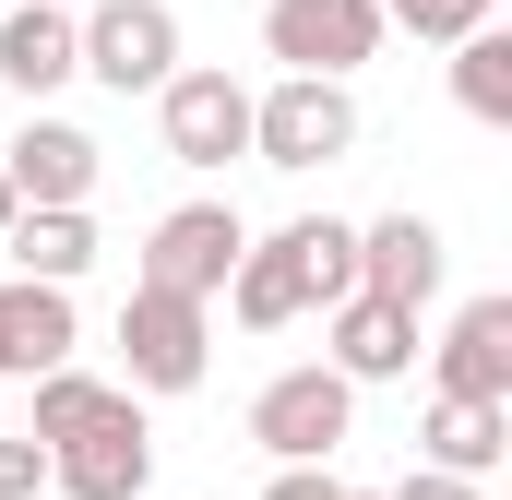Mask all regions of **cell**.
Segmentation results:
<instances>
[{"label":"cell","mask_w":512,"mask_h":500,"mask_svg":"<svg viewBox=\"0 0 512 500\" xmlns=\"http://www.w3.org/2000/svg\"><path fill=\"white\" fill-rule=\"evenodd\" d=\"M262 48L286 72H358L382 60V0H262Z\"/></svg>","instance_id":"52a82bcc"},{"label":"cell","mask_w":512,"mask_h":500,"mask_svg":"<svg viewBox=\"0 0 512 500\" xmlns=\"http://www.w3.org/2000/svg\"><path fill=\"white\" fill-rule=\"evenodd\" d=\"M108 393H120V381L72 370V358H60V370H36V441H72V429H84V417H96Z\"/></svg>","instance_id":"ffe728a7"},{"label":"cell","mask_w":512,"mask_h":500,"mask_svg":"<svg viewBox=\"0 0 512 500\" xmlns=\"http://www.w3.org/2000/svg\"><path fill=\"white\" fill-rule=\"evenodd\" d=\"M298 262H310V310H334L358 286V227L346 215H298Z\"/></svg>","instance_id":"d6986e66"},{"label":"cell","mask_w":512,"mask_h":500,"mask_svg":"<svg viewBox=\"0 0 512 500\" xmlns=\"http://www.w3.org/2000/svg\"><path fill=\"white\" fill-rule=\"evenodd\" d=\"M358 286L429 310V298H441V227H429V215H382V227H358Z\"/></svg>","instance_id":"9a60e30c"},{"label":"cell","mask_w":512,"mask_h":500,"mask_svg":"<svg viewBox=\"0 0 512 500\" xmlns=\"http://www.w3.org/2000/svg\"><path fill=\"white\" fill-rule=\"evenodd\" d=\"M239 203H179V215H155V239H143V286H179V298H215L227 286V262H239Z\"/></svg>","instance_id":"ba28073f"},{"label":"cell","mask_w":512,"mask_h":500,"mask_svg":"<svg viewBox=\"0 0 512 500\" xmlns=\"http://www.w3.org/2000/svg\"><path fill=\"white\" fill-rule=\"evenodd\" d=\"M215 298H179V286H143L131 274L120 298V358H131V393H191V381L215 370V322H203Z\"/></svg>","instance_id":"7a4b0ae2"},{"label":"cell","mask_w":512,"mask_h":500,"mask_svg":"<svg viewBox=\"0 0 512 500\" xmlns=\"http://www.w3.org/2000/svg\"><path fill=\"white\" fill-rule=\"evenodd\" d=\"M453 96H465V120H512V36L501 24H477V36H453Z\"/></svg>","instance_id":"ac0fdd59"},{"label":"cell","mask_w":512,"mask_h":500,"mask_svg":"<svg viewBox=\"0 0 512 500\" xmlns=\"http://www.w3.org/2000/svg\"><path fill=\"white\" fill-rule=\"evenodd\" d=\"M322 346H334L346 381H405V370H417V310L382 298V286H346V298L322 310Z\"/></svg>","instance_id":"9c48e42d"},{"label":"cell","mask_w":512,"mask_h":500,"mask_svg":"<svg viewBox=\"0 0 512 500\" xmlns=\"http://www.w3.org/2000/svg\"><path fill=\"white\" fill-rule=\"evenodd\" d=\"M60 12H72V0H60Z\"/></svg>","instance_id":"4316f807"},{"label":"cell","mask_w":512,"mask_h":500,"mask_svg":"<svg viewBox=\"0 0 512 500\" xmlns=\"http://www.w3.org/2000/svg\"><path fill=\"white\" fill-rule=\"evenodd\" d=\"M334 500H393V489H334Z\"/></svg>","instance_id":"484cf974"},{"label":"cell","mask_w":512,"mask_h":500,"mask_svg":"<svg viewBox=\"0 0 512 500\" xmlns=\"http://www.w3.org/2000/svg\"><path fill=\"white\" fill-rule=\"evenodd\" d=\"M72 72H96L108 96H155L179 72V12L167 0H96L72 24Z\"/></svg>","instance_id":"5b68a950"},{"label":"cell","mask_w":512,"mask_h":500,"mask_svg":"<svg viewBox=\"0 0 512 500\" xmlns=\"http://www.w3.org/2000/svg\"><path fill=\"white\" fill-rule=\"evenodd\" d=\"M346 429H358V381L334 370V358H310V370H274V381L251 393V441L274 453V465H322Z\"/></svg>","instance_id":"3957f363"},{"label":"cell","mask_w":512,"mask_h":500,"mask_svg":"<svg viewBox=\"0 0 512 500\" xmlns=\"http://www.w3.org/2000/svg\"><path fill=\"white\" fill-rule=\"evenodd\" d=\"M429 465H453V477H489L512 453V405H489V393H429Z\"/></svg>","instance_id":"2e32d148"},{"label":"cell","mask_w":512,"mask_h":500,"mask_svg":"<svg viewBox=\"0 0 512 500\" xmlns=\"http://www.w3.org/2000/svg\"><path fill=\"white\" fill-rule=\"evenodd\" d=\"M0 84L36 96V108L72 84V12L60 0H0Z\"/></svg>","instance_id":"5bb4252c"},{"label":"cell","mask_w":512,"mask_h":500,"mask_svg":"<svg viewBox=\"0 0 512 500\" xmlns=\"http://www.w3.org/2000/svg\"><path fill=\"white\" fill-rule=\"evenodd\" d=\"M12 215H24V191H12V167H0V227H12Z\"/></svg>","instance_id":"d4e9b609"},{"label":"cell","mask_w":512,"mask_h":500,"mask_svg":"<svg viewBox=\"0 0 512 500\" xmlns=\"http://www.w3.org/2000/svg\"><path fill=\"white\" fill-rule=\"evenodd\" d=\"M0 167H12L24 203H96V167H108V155H96V131H72V120L36 108V120L0 143Z\"/></svg>","instance_id":"8fae6325"},{"label":"cell","mask_w":512,"mask_h":500,"mask_svg":"<svg viewBox=\"0 0 512 500\" xmlns=\"http://www.w3.org/2000/svg\"><path fill=\"white\" fill-rule=\"evenodd\" d=\"M155 131H167L179 167H227V155H251V84L239 72H167L155 84Z\"/></svg>","instance_id":"8992f818"},{"label":"cell","mask_w":512,"mask_h":500,"mask_svg":"<svg viewBox=\"0 0 512 500\" xmlns=\"http://www.w3.org/2000/svg\"><path fill=\"white\" fill-rule=\"evenodd\" d=\"M393 500H489V477H453V465H417Z\"/></svg>","instance_id":"cb8c5ba5"},{"label":"cell","mask_w":512,"mask_h":500,"mask_svg":"<svg viewBox=\"0 0 512 500\" xmlns=\"http://www.w3.org/2000/svg\"><path fill=\"white\" fill-rule=\"evenodd\" d=\"M334 489H346V477H334V453H322V465H274L262 500H334Z\"/></svg>","instance_id":"603a6c76"},{"label":"cell","mask_w":512,"mask_h":500,"mask_svg":"<svg viewBox=\"0 0 512 500\" xmlns=\"http://www.w3.org/2000/svg\"><path fill=\"white\" fill-rule=\"evenodd\" d=\"M0 250H12V274H48V286H72V274L96 262V215H84V203H24V215L0 227Z\"/></svg>","instance_id":"e0dca14e"},{"label":"cell","mask_w":512,"mask_h":500,"mask_svg":"<svg viewBox=\"0 0 512 500\" xmlns=\"http://www.w3.org/2000/svg\"><path fill=\"white\" fill-rule=\"evenodd\" d=\"M72 358V286L48 274H0V381H36Z\"/></svg>","instance_id":"7c38bea8"},{"label":"cell","mask_w":512,"mask_h":500,"mask_svg":"<svg viewBox=\"0 0 512 500\" xmlns=\"http://www.w3.org/2000/svg\"><path fill=\"white\" fill-rule=\"evenodd\" d=\"M251 155L286 167V179L358 155V96H346V72H286V84H262L251 96Z\"/></svg>","instance_id":"6da1fadb"},{"label":"cell","mask_w":512,"mask_h":500,"mask_svg":"<svg viewBox=\"0 0 512 500\" xmlns=\"http://www.w3.org/2000/svg\"><path fill=\"white\" fill-rule=\"evenodd\" d=\"M382 24L429 36V48H453V36H477V24H489V0H382Z\"/></svg>","instance_id":"44dd1931"},{"label":"cell","mask_w":512,"mask_h":500,"mask_svg":"<svg viewBox=\"0 0 512 500\" xmlns=\"http://www.w3.org/2000/svg\"><path fill=\"white\" fill-rule=\"evenodd\" d=\"M48 489H72V500H143L155 489V429H143L131 381L72 429V441H48Z\"/></svg>","instance_id":"277c9868"},{"label":"cell","mask_w":512,"mask_h":500,"mask_svg":"<svg viewBox=\"0 0 512 500\" xmlns=\"http://www.w3.org/2000/svg\"><path fill=\"white\" fill-rule=\"evenodd\" d=\"M215 298L239 310V334H286V322H310V262H298V227L239 239V262H227V286H215Z\"/></svg>","instance_id":"30bf717a"},{"label":"cell","mask_w":512,"mask_h":500,"mask_svg":"<svg viewBox=\"0 0 512 500\" xmlns=\"http://www.w3.org/2000/svg\"><path fill=\"white\" fill-rule=\"evenodd\" d=\"M48 489V441L36 429H0V500H36Z\"/></svg>","instance_id":"7402d4cb"},{"label":"cell","mask_w":512,"mask_h":500,"mask_svg":"<svg viewBox=\"0 0 512 500\" xmlns=\"http://www.w3.org/2000/svg\"><path fill=\"white\" fill-rule=\"evenodd\" d=\"M429 370H441V393H489V405H512V298H465L453 334L429 346Z\"/></svg>","instance_id":"4fadbf2b"}]
</instances>
